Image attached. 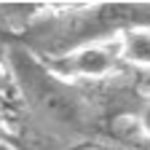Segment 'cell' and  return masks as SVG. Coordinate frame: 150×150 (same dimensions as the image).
Instances as JSON below:
<instances>
[{
  "label": "cell",
  "instance_id": "4",
  "mask_svg": "<svg viewBox=\"0 0 150 150\" xmlns=\"http://www.w3.org/2000/svg\"><path fill=\"white\" fill-rule=\"evenodd\" d=\"M137 123H139V129H142V134H145V139H147V145H150V99L142 105V110L137 112Z\"/></svg>",
  "mask_w": 150,
  "mask_h": 150
},
{
  "label": "cell",
  "instance_id": "3",
  "mask_svg": "<svg viewBox=\"0 0 150 150\" xmlns=\"http://www.w3.org/2000/svg\"><path fill=\"white\" fill-rule=\"evenodd\" d=\"M118 59L139 67V70H150V30L137 27V30H126L118 35Z\"/></svg>",
  "mask_w": 150,
  "mask_h": 150
},
{
  "label": "cell",
  "instance_id": "2",
  "mask_svg": "<svg viewBox=\"0 0 150 150\" xmlns=\"http://www.w3.org/2000/svg\"><path fill=\"white\" fill-rule=\"evenodd\" d=\"M59 78L64 81H102L118 67V46L115 43H88L75 51H67L56 59H43Z\"/></svg>",
  "mask_w": 150,
  "mask_h": 150
},
{
  "label": "cell",
  "instance_id": "1",
  "mask_svg": "<svg viewBox=\"0 0 150 150\" xmlns=\"http://www.w3.org/2000/svg\"><path fill=\"white\" fill-rule=\"evenodd\" d=\"M6 62L24 107L46 131L64 139L91 134L97 112L78 83L59 78L40 56L24 46H11L6 51Z\"/></svg>",
  "mask_w": 150,
  "mask_h": 150
},
{
  "label": "cell",
  "instance_id": "5",
  "mask_svg": "<svg viewBox=\"0 0 150 150\" xmlns=\"http://www.w3.org/2000/svg\"><path fill=\"white\" fill-rule=\"evenodd\" d=\"M0 150H19V147H13L8 139H3V137H0Z\"/></svg>",
  "mask_w": 150,
  "mask_h": 150
}]
</instances>
